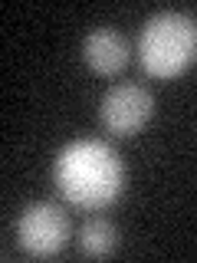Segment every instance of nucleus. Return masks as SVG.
<instances>
[{"label": "nucleus", "mask_w": 197, "mask_h": 263, "mask_svg": "<svg viewBox=\"0 0 197 263\" xmlns=\"http://www.w3.org/2000/svg\"><path fill=\"white\" fill-rule=\"evenodd\" d=\"M53 175L60 194L86 211L112 204L125 184V168H122L119 155L98 138H79V142L66 145L56 158Z\"/></svg>", "instance_id": "1"}, {"label": "nucleus", "mask_w": 197, "mask_h": 263, "mask_svg": "<svg viewBox=\"0 0 197 263\" xmlns=\"http://www.w3.org/2000/svg\"><path fill=\"white\" fill-rule=\"evenodd\" d=\"M197 56V20L187 13L168 10L145 23L138 36V60L154 79H171L184 72Z\"/></svg>", "instance_id": "2"}, {"label": "nucleus", "mask_w": 197, "mask_h": 263, "mask_svg": "<svg viewBox=\"0 0 197 263\" xmlns=\"http://www.w3.org/2000/svg\"><path fill=\"white\" fill-rule=\"evenodd\" d=\"M20 247L33 257H53L69 237V217L56 204H30L16 220Z\"/></svg>", "instance_id": "3"}, {"label": "nucleus", "mask_w": 197, "mask_h": 263, "mask_svg": "<svg viewBox=\"0 0 197 263\" xmlns=\"http://www.w3.org/2000/svg\"><path fill=\"white\" fill-rule=\"evenodd\" d=\"M154 99L145 86H135V82H119L109 92L102 96V105H98V115H102V125L112 132V135H135L138 128L151 119Z\"/></svg>", "instance_id": "4"}, {"label": "nucleus", "mask_w": 197, "mask_h": 263, "mask_svg": "<svg viewBox=\"0 0 197 263\" xmlns=\"http://www.w3.org/2000/svg\"><path fill=\"white\" fill-rule=\"evenodd\" d=\"M82 56L102 76H112L128 63V43L115 30H92L82 43Z\"/></svg>", "instance_id": "5"}, {"label": "nucleus", "mask_w": 197, "mask_h": 263, "mask_svg": "<svg viewBox=\"0 0 197 263\" xmlns=\"http://www.w3.org/2000/svg\"><path fill=\"white\" fill-rule=\"evenodd\" d=\"M115 240H119L115 227L109 220H102V217L86 220V227H82V234H79V247H82V253H89V257H105V253H112Z\"/></svg>", "instance_id": "6"}]
</instances>
